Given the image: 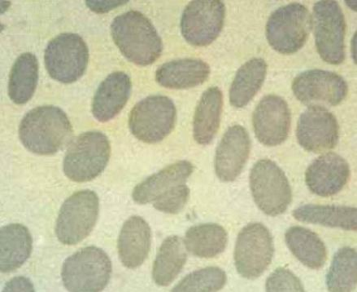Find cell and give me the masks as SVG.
I'll return each instance as SVG.
<instances>
[{"label":"cell","mask_w":357,"mask_h":292,"mask_svg":"<svg viewBox=\"0 0 357 292\" xmlns=\"http://www.w3.org/2000/svg\"><path fill=\"white\" fill-rule=\"evenodd\" d=\"M73 128L67 115L54 105L38 106L28 112L19 126L24 147L33 154L52 155L70 143Z\"/></svg>","instance_id":"6da1fadb"},{"label":"cell","mask_w":357,"mask_h":292,"mask_svg":"<svg viewBox=\"0 0 357 292\" xmlns=\"http://www.w3.org/2000/svg\"><path fill=\"white\" fill-rule=\"evenodd\" d=\"M111 34L122 55L137 66L153 64L162 52L163 43L158 31L139 11L117 16L112 22Z\"/></svg>","instance_id":"7a4b0ae2"},{"label":"cell","mask_w":357,"mask_h":292,"mask_svg":"<svg viewBox=\"0 0 357 292\" xmlns=\"http://www.w3.org/2000/svg\"><path fill=\"white\" fill-rule=\"evenodd\" d=\"M110 154L107 136L100 131H87L70 141L63 159V173L73 182L92 181L104 172Z\"/></svg>","instance_id":"3957f363"},{"label":"cell","mask_w":357,"mask_h":292,"mask_svg":"<svg viewBox=\"0 0 357 292\" xmlns=\"http://www.w3.org/2000/svg\"><path fill=\"white\" fill-rule=\"evenodd\" d=\"M112 270V262L105 251L94 246L87 247L63 262L62 281L68 291H101L109 284Z\"/></svg>","instance_id":"277c9868"},{"label":"cell","mask_w":357,"mask_h":292,"mask_svg":"<svg viewBox=\"0 0 357 292\" xmlns=\"http://www.w3.org/2000/svg\"><path fill=\"white\" fill-rule=\"evenodd\" d=\"M312 28V16L307 8L301 3H292L271 14L266 25V37L273 50L290 55L305 45Z\"/></svg>","instance_id":"5b68a950"},{"label":"cell","mask_w":357,"mask_h":292,"mask_svg":"<svg viewBox=\"0 0 357 292\" xmlns=\"http://www.w3.org/2000/svg\"><path fill=\"white\" fill-rule=\"evenodd\" d=\"M177 118L174 101L168 96L146 97L132 109L129 126L137 139L148 144L158 143L173 131Z\"/></svg>","instance_id":"8992f818"},{"label":"cell","mask_w":357,"mask_h":292,"mask_svg":"<svg viewBox=\"0 0 357 292\" xmlns=\"http://www.w3.org/2000/svg\"><path fill=\"white\" fill-rule=\"evenodd\" d=\"M100 212V199L89 189L76 192L67 198L56 221V233L62 244L76 245L94 228Z\"/></svg>","instance_id":"52a82bcc"},{"label":"cell","mask_w":357,"mask_h":292,"mask_svg":"<svg viewBox=\"0 0 357 292\" xmlns=\"http://www.w3.org/2000/svg\"><path fill=\"white\" fill-rule=\"evenodd\" d=\"M89 50L83 38L73 33H63L48 43L44 54L47 71L54 80L72 84L86 70Z\"/></svg>","instance_id":"ba28073f"},{"label":"cell","mask_w":357,"mask_h":292,"mask_svg":"<svg viewBox=\"0 0 357 292\" xmlns=\"http://www.w3.org/2000/svg\"><path fill=\"white\" fill-rule=\"evenodd\" d=\"M254 201L268 216L284 213L291 203L290 183L282 170L270 159H261L250 173Z\"/></svg>","instance_id":"9c48e42d"},{"label":"cell","mask_w":357,"mask_h":292,"mask_svg":"<svg viewBox=\"0 0 357 292\" xmlns=\"http://www.w3.org/2000/svg\"><path fill=\"white\" fill-rule=\"evenodd\" d=\"M317 52L326 62L340 65L345 59L346 22L340 4L331 0L315 3L312 17Z\"/></svg>","instance_id":"30bf717a"},{"label":"cell","mask_w":357,"mask_h":292,"mask_svg":"<svg viewBox=\"0 0 357 292\" xmlns=\"http://www.w3.org/2000/svg\"><path fill=\"white\" fill-rule=\"evenodd\" d=\"M273 253L270 231L261 223L249 224L239 233L234 249L238 274L248 279H257L270 266Z\"/></svg>","instance_id":"8fae6325"},{"label":"cell","mask_w":357,"mask_h":292,"mask_svg":"<svg viewBox=\"0 0 357 292\" xmlns=\"http://www.w3.org/2000/svg\"><path fill=\"white\" fill-rule=\"evenodd\" d=\"M226 8L219 0H197L184 9L181 31L185 41L205 47L217 40L224 26Z\"/></svg>","instance_id":"7c38bea8"},{"label":"cell","mask_w":357,"mask_h":292,"mask_svg":"<svg viewBox=\"0 0 357 292\" xmlns=\"http://www.w3.org/2000/svg\"><path fill=\"white\" fill-rule=\"evenodd\" d=\"M292 91L303 104L335 106L346 98L349 87L344 78L336 73L311 70L301 73L296 78Z\"/></svg>","instance_id":"4fadbf2b"},{"label":"cell","mask_w":357,"mask_h":292,"mask_svg":"<svg viewBox=\"0 0 357 292\" xmlns=\"http://www.w3.org/2000/svg\"><path fill=\"white\" fill-rule=\"evenodd\" d=\"M298 143L307 152L325 153L339 143L340 126L335 115L324 106H309L298 122Z\"/></svg>","instance_id":"5bb4252c"},{"label":"cell","mask_w":357,"mask_h":292,"mask_svg":"<svg viewBox=\"0 0 357 292\" xmlns=\"http://www.w3.org/2000/svg\"><path fill=\"white\" fill-rule=\"evenodd\" d=\"M254 131L264 145H280L288 138L291 126V112L284 99L268 95L261 99L254 110Z\"/></svg>","instance_id":"9a60e30c"},{"label":"cell","mask_w":357,"mask_h":292,"mask_svg":"<svg viewBox=\"0 0 357 292\" xmlns=\"http://www.w3.org/2000/svg\"><path fill=\"white\" fill-rule=\"evenodd\" d=\"M251 150V140L243 126H231L217 149L215 171L224 182H233L243 171Z\"/></svg>","instance_id":"2e32d148"},{"label":"cell","mask_w":357,"mask_h":292,"mask_svg":"<svg viewBox=\"0 0 357 292\" xmlns=\"http://www.w3.org/2000/svg\"><path fill=\"white\" fill-rule=\"evenodd\" d=\"M350 168L340 155L326 153L317 158L307 168L305 181L311 192L321 197L335 196L348 183Z\"/></svg>","instance_id":"e0dca14e"},{"label":"cell","mask_w":357,"mask_h":292,"mask_svg":"<svg viewBox=\"0 0 357 292\" xmlns=\"http://www.w3.org/2000/svg\"><path fill=\"white\" fill-rule=\"evenodd\" d=\"M131 89V80L126 73H112L98 87L93 99V116L101 123L115 118L128 101Z\"/></svg>","instance_id":"ac0fdd59"},{"label":"cell","mask_w":357,"mask_h":292,"mask_svg":"<svg viewBox=\"0 0 357 292\" xmlns=\"http://www.w3.org/2000/svg\"><path fill=\"white\" fill-rule=\"evenodd\" d=\"M151 244V231L148 223L140 217H132L121 228L119 238L120 261L128 269H136L148 257Z\"/></svg>","instance_id":"d6986e66"},{"label":"cell","mask_w":357,"mask_h":292,"mask_svg":"<svg viewBox=\"0 0 357 292\" xmlns=\"http://www.w3.org/2000/svg\"><path fill=\"white\" fill-rule=\"evenodd\" d=\"M193 168V165L185 160L171 164L139 184L134 189L132 197L139 204L153 203L164 194L187 183Z\"/></svg>","instance_id":"ffe728a7"},{"label":"cell","mask_w":357,"mask_h":292,"mask_svg":"<svg viewBox=\"0 0 357 292\" xmlns=\"http://www.w3.org/2000/svg\"><path fill=\"white\" fill-rule=\"evenodd\" d=\"M210 75L206 62L199 59H179L165 63L155 72V80L169 89H188L204 84Z\"/></svg>","instance_id":"44dd1931"},{"label":"cell","mask_w":357,"mask_h":292,"mask_svg":"<svg viewBox=\"0 0 357 292\" xmlns=\"http://www.w3.org/2000/svg\"><path fill=\"white\" fill-rule=\"evenodd\" d=\"M32 238L26 226L11 224L0 231V270L10 272L19 269L31 256Z\"/></svg>","instance_id":"7402d4cb"},{"label":"cell","mask_w":357,"mask_h":292,"mask_svg":"<svg viewBox=\"0 0 357 292\" xmlns=\"http://www.w3.org/2000/svg\"><path fill=\"white\" fill-rule=\"evenodd\" d=\"M223 107L222 92L218 87H209L200 98L193 121V134L199 145L211 143L216 136Z\"/></svg>","instance_id":"603a6c76"},{"label":"cell","mask_w":357,"mask_h":292,"mask_svg":"<svg viewBox=\"0 0 357 292\" xmlns=\"http://www.w3.org/2000/svg\"><path fill=\"white\" fill-rule=\"evenodd\" d=\"M293 217L301 222L345 231L357 230V212L354 207L307 204L295 209Z\"/></svg>","instance_id":"cb8c5ba5"},{"label":"cell","mask_w":357,"mask_h":292,"mask_svg":"<svg viewBox=\"0 0 357 292\" xmlns=\"http://www.w3.org/2000/svg\"><path fill=\"white\" fill-rule=\"evenodd\" d=\"M187 247L178 236H170L161 244L154 261L153 277L156 285L172 284L187 262Z\"/></svg>","instance_id":"d4e9b609"},{"label":"cell","mask_w":357,"mask_h":292,"mask_svg":"<svg viewBox=\"0 0 357 292\" xmlns=\"http://www.w3.org/2000/svg\"><path fill=\"white\" fill-rule=\"evenodd\" d=\"M267 74V64L262 58H253L237 72L229 89V101L236 108H243L261 89Z\"/></svg>","instance_id":"484cf974"},{"label":"cell","mask_w":357,"mask_h":292,"mask_svg":"<svg viewBox=\"0 0 357 292\" xmlns=\"http://www.w3.org/2000/svg\"><path fill=\"white\" fill-rule=\"evenodd\" d=\"M288 248L302 264L312 270L324 267L327 259L324 242L315 233L301 226L291 227L286 233Z\"/></svg>","instance_id":"4316f807"},{"label":"cell","mask_w":357,"mask_h":292,"mask_svg":"<svg viewBox=\"0 0 357 292\" xmlns=\"http://www.w3.org/2000/svg\"><path fill=\"white\" fill-rule=\"evenodd\" d=\"M38 63L36 55L23 53L12 67L8 82V96L15 104L23 105L32 98L36 90Z\"/></svg>","instance_id":"83f0119b"},{"label":"cell","mask_w":357,"mask_h":292,"mask_svg":"<svg viewBox=\"0 0 357 292\" xmlns=\"http://www.w3.org/2000/svg\"><path fill=\"white\" fill-rule=\"evenodd\" d=\"M227 233L218 224H202L190 228L185 238L187 250L195 256L213 258L226 249Z\"/></svg>","instance_id":"f1b7e54d"},{"label":"cell","mask_w":357,"mask_h":292,"mask_svg":"<svg viewBox=\"0 0 357 292\" xmlns=\"http://www.w3.org/2000/svg\"><path fill=\"white\" fill-rule=\"evenodd\" d=\"M357 255L354 248L344 247L336 252L328 274L326 284L330 291L348 292L356 286Z\"/></svg>","instance_id":"f546056e"},{"label":"cell","mask_w":357,"mask_h":292,"mask_svg":"<svg viewBox=\"0 0 357 292\" xmlns=\"http://www.w3.org/2000/svg\"><path fill=\"white\" fill-rule=\"evenodd\" d=\"M227 284V275L218 267L197 270L179 282L173 291L211 292L222 290Z\"/></svg>","instance_id":"4dcf8cb0"},{"label":"cell","mask_w":357,"mask_h":292,"mask_svg":"<svg viewBox=\"0 0 357 292\" xmlns=\"http://www.w3.org/2000/svg\"><path fill=\"white\" fill-rule=\"evenodd\" d=\"M190 189L187 184H180L167 193L156 198L153 206L160 212L177 214L183 210L188 201Z\"/></svg>","instance_id":"1f68e13d"},{"label":"cell","mask_w":357,"mask_h":292,"mask_svg":"<svg viewBox=\"0 0 357 292\" xmlns=\"http://www.w3.org/2000/svg\"><path fill=\"white\" fill-rule=\"evenodd\" d=\"M267 291H305L301 282L290 270L278 268L268 277Z\"/></svg>","instance_id":"d6a6232c"},{"label":"cell","mask_w":357,"mask_h":292,"mask_svg":"<svg viewBox=\"0 0 357 292\" xmlns=\"http://www.w3.org/2000/svg\"><path fill=\"white\" fill-rule=\"evenodd\" d=\"M4 291H33L32 282L26 277H19L8 282Z\"/></svg>","instance_id":"836d02e7"},{"label":"cell","mask_w":357,"mask_h":292,"mask_svg":"<svg viewBox=\"0 0 357 292\" xmlns=\"http://www.w3.org/2000/svg\"><path fill=\"white\" fill-rule=\"evenodd\" d=\"M127 1H86V6L96 13H105L125 4Z\"/></svg>","instance_id":"e575fe53"},{"label":"cell","mask_w":357,"mask_h":292,"mask_svg":"<svg viewBox=\"0 0 357 292\" xmlns=\"http://www.w3.org/2000/svg\"><path fill=\"white\" fill-rule=\"evenodd\" d=\"M347 4H348V6H349L353 10H356V1H349L347 2Z\"/></svg>","instance_id":"d590c367"}]
</instances>
